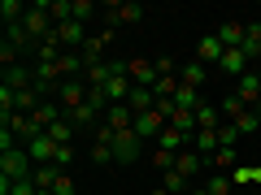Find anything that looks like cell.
Segmentation results:
<instances>
[{"label":"cell","instance_id":"1","mask_svg":"<svg viewBox=\"0 0 261 195\" xmlns=\"http://www.w3.org/2000/svg\"><path fill=\"white\" fill-rule=\"evenodd\" d=\"M144 148H148V143H144L135 130H118V135H113V165H135V160L144 156Z\"/></svg>","mask_w":261,"mask_h":195},{"label":"cell","instance_id":"2","mask_svg":"<svg viewBox=\"0 0 261 195\" xmlns=\"http://www.w3.org/2000/svg\"><path fill=\"white\" fill-rule=\"evenodd\" d=\"M144 5H135V0H109L105 5V22H109V30H118V26H126V22H144Z\"/></svg>","mask_w":261,"mask_h":195},{"label":"cell","instance_id":"3","mask_svg":"<svg viewBox=\"0 0 261 195\" xmlns=\"http://www.w3.org/2000/svg\"><path fill=\"white\" fill-rule=\"evenodd\" d=\"M31 174H35V160L27 156V148L0 152V178H9V182H18V178H31Z\"/></svg>","mask_w":261,"mask_h":195},{"label":"cell","instance_id":"4","mask_svg":"<svg viewBox=\"0 0 261 195\" xmlns=\"http://www.w3.org/2000/svg\"><path fill=\"white\" fill-rule=\"evenodd\" d=\"M166 126H170L166 113H161V109H148V113H135V126H130V130H135L144 143H157V135H161Z\"/></svg>","mask_w":261,"mask_h":195},{"label":"cell","instance_id":"5","mask_svg":"<svg viewBox=\"0 0 261 195\" xmlns=\"http://www.w3.org/2000/svg\"><path fill=\"white\" fill-rule=\"evenodd\" d=\"M87 91H92V87H87L83 78H65V83L57 87V104L70 113V109H79V104H87Z\"/></svg>","mask_w":261,"mask_h":195},{"label":"cell","instance_id":"6","mask_svg":"<svg viewBox=\"0 0 261 195\" xmlns=\"http://www.w3.org/2000/svg\"><path fill=\"white\" fill-rule=\"evenodd\" d=\"M126 78L130 83H140V87H157V61H144V56H130L126 61Z\"/></svg>","mask_w":261,"mask_h":195},{"label":"cell","instance_id":"7","mask_svg":"<svg viewBox=\"0 0 261 195\" xmlns=\"http://www.w3.org/2000/svg\"><path fill=\"white\" fill-rule=\"evenodd\" d=\"M57 35H61L65 52H74V48L83 52V44L92 39V35H87V26H83V22H61V26H57Z\"/></svg>","mask_w":261,"mask_h":195},{"label":"cell","instance_id":"8","mask_svg":"<svg viewBox=\"0 0 261 195\" xmlns=\"http://www.w3.org/2000/svg\"><path fill=\"white\" fill-rule=\"evenodd\" d=\"M248 56H244L240 52V48H226V56H222V65H218V74H226V78H231V83H235V78H244V74H248Z\"/></svg>","mask_w":261,"mask_h":195},{"label":"cell","instance_id":"9","mask_svg":"<svg viewBox=\"0 0 261 195\" xmlns=\"http://www.w3.org/2000/svg\"><path fill=\"white\" fill-rule=\"evenodd\" d=\"M222 56H226V48H222L218 35H205L200 44H196V61L200 65H222Z\"/></svg>","mask_w":261,"mask_h":195},{"label":"cell","instance_id":"10","mask_svg":"<svg viewBox=\"0 0 261 195\" xmlns=\"http://www.w3.org/2000/svg\"><path fill=\"white\" fill-rule=\"evenodd\" d=\"M57 152H61V143H53L48 135H39L35 143H27V156L35 160V165H53V160H57Z\"/></svg>","mask_w":261,"mask_h":195},{"label":"cell","instance_id":"11","mask_svg":"<svg viewBox=\"0 0 261 195\" xmlns=\"http://www.w3.org/2000/svg\"><path fill=\"white\" fill-rule=\"evenodd\" d=\"M218 39H222V48H240L244 44V35H248V22H240V18H226L222 26L214 30Z\"/></svg>","mask_w":261,"mask_h":195},{"label":"cell","instance_id":"12","mask_svg":"<svg viewBox=\"0 0 261 195\" xmlns=\"http://www.w3.org/2000/svg\"><path fill=\"white\" fill-rule=\"evenodd\" d=\"M235 95H240V100L248 104V109L261 100V74H257V70H248L244 78H235Z\"/></svg>","mask_w":261,"mask_h":195},{"label":"cell","instance_id":"13","mask_svg":"<svg viewBox=\"0 0 261 195\" xmlns=\"http://www.w3.org/2000/svg\"><path fill=\"white\" fill-rule=\"evenodd\" d=\"M152 148H161V152H174V156H178V152H187V148H192V139H187L183 130L166 126V130L157 135V143H152Z\"/></svg>","mask_w":261,"mask_h":195},{"label":"cell","instance_id":"14","mask_svg":"<svg viewBox=\"0 0 261 195\" xmlns=\"http://www.w3.org/2000/svg\"><path fill=\"white\" fill-rule=\"evenodd\" d=\"M205 165H209V160L200 156V152H192V148H187V152H178V156H174V169H178V174L187 178V182H192V178L200 174V169H205Z\"/></svg>","mask_w":261,"mask_h":195},{"label":"cell","instance_id":"15","mask_svg":"<svg viewBox=\"0 0 261 195\" xmlns=\"http://www.w3.org/2000/svg\"><path fill=\"white\" fill-rule=\"evenodd\" d=\"M0 83H5V87H13V91H27V87H35V70H27V65H9Z\"/></svg>","mask_w":261,"mask_h":195},{"label":"cell","instance_id":"16","mask_svg":"<svg viewBox=\"0 0 261 195\" xmlns=\"http://www.w3.org/2000/svg\"><path fill=\"white\" fill-rule=\"evenodd\" d=\"M126 104H130L135 113H148V109H157V91H152V87L130 83V95H126Z\"/></svg>","mask_w":261,"mask_h":195},{"label":"cell","instance_id":"17","mask_svg":"<svg viewBox=\"0 0 261 195\" xmlns=\"http://www.w3.org/2000/svg\"><path fill=\"white\" fill-rule=\"evenodd\" d=\"M100 91H105V100H109V104H126V95H130V78H126V74H113L109 83L100 87Z\"/></svg>","mask_w":261,"mask_h":195},{"label":"cell","instance_id":"18","mask_svg":"<svg viewBox=\"0 0 261 195\" xmlns=\"http://www.w3.org/2000/svg\"><path fill=\"white\" fill-rule=\"evenodd\" d=\"M187 191H192V182H187V178L178 174V169H166V174H161L157 195H187Z\"/></svg>","mask_w":261,"mask_h":195},{"label":"cell","instance_id":"19","mask_svg":"<svg viewBox=\"0 0 261 195\" xmlns=\"http://www.w3.org/2000/svg\"><path fill=\"white\" fill-rule=\"evenodd\" d=\"M109 39H113V30H100V35H92V39L83 44V61H87V65L105 61V48H109Z\"/></svg>","mask_w":261,"mask_h":195},{"label":"cell","instance_id":"20","mask_svg":"<svg viewBox=\"0 0 261 195\" xmlns=\"http://www.w3.org/2000/svg\"><path fill=\"white\" fill-rule=\"evenodd\" d=\"M5 44H9V48H18V52H35V39L27 35V26H22V22L5 26Z\"/></svg>","mask_w":261,"mask_h":195},{"label":"cell","instance_id":"21","mask_svg":"<svg viewBox=\"0 0 261 195\" xmlns=\"http://www.w3.org/2000/svg\"><path fill=\"white\" fill-rule=\"evenodd\" d=\"M105 121H109L113 130H130V126H135V109H130V104H109Z\"/></svg>","mask_w":261,"mask_h":195},{"label":"cell","instance_id":"22","mask_svg":"<svg viewBox=\"0 0 261 195\" xmlns=\"http://www.w3.org/2000/svg\"><path fill=\"white\" fill-rule=\"evenodd\" d=\"M222 126V109H218V104H200V109H196V130H218Z\"/></svg>","mask_w":261,"mask_h":195},{"label":"cell","instance_id":"23","mask_svg":"<svg viewBox=\"0 0 261 195\" xmlns=\"http://www.w3.org/2000/svg\"><path fill=\"white\" fill-rule=\"evenodd\" d=\"M178 78H183L187 87H196V91H200V87H205V78H209V65H200V61L192 56V61L183 65V74H178Z\"/></svg>","mask_w":261,"mask_h":195},{"label":"cell","instance_id":"24","mask_svg":"<svg viewBox=\"0 0 261 195\" xmlns=\"http://www.w3.org/2000/svg\"><path fill=\"white\" fill-rule=\"evenodd\" d=\"M192 152H200V156H214V152H218V130H196V135H192Z\"/></svg>","mask_w":261,"mask_h":195},{"label":"cell","instance_id":"25","mask_svg":"<svg viewBox=\"0 0 261 195\" xmlns=\"http://www.w3.org/2000/svg\"><path fill=\"white\" fill-rule=\"evenodd\" d=\"M209 160H214V174H235V169H240V165H235V160H240V152H235V148H218Z\"/></svg>","mask_w":261,"mask_h":195},{"label":"cell","instance_id":"26","mask_svg":"<svg viewBox=\"0 0 261 195\" xmlns=\"http://www.w3.org/2000/svg\"><path fill=\"white\" fill-rule=\"evenodd\" d=\"M240 52L248 56V61H257V56H261V22H248V35H244Z\"/></svg>","mask_w":261,"mask_h":195},{"label":"cell","instance_id":"27","mask_svg":"<svg viewBox=\"0 0 261 195\" xmlns=\"http://www.w3.org/2000/svg\"><path fill=\"white\" fill-rule=\"evenodd\" d=\"M61 174H65L61 165H35V186H39V191H53Z\"/></svg>","mask_w":261,"mask_h":195},{"label":"cell","instance_id":"28","mask_svg":"<svg viewBox=\"0 0 261 195\" xmlns=\"http://www.w3.org/2000/svg\"><path fill=\"white\" fill-rule=\"evenodd\" d=\"M31 5H22V0H0V18H5V26H13V22L27 18Z\"/></svg>","mask_w":261,"mask_h":195},{"label":"cell","instance_id":"29","mask_svg":"<svg viewBox=\"0 0 261 195\" xmlns=\"http://www.w3.org/2000/svg\"><path fill=\"white\" fill-rule=\"evenodd\" d=\"M74 135H79V130L70 126V121H65V117L48 126V139H53V143H61V148H65V143H74Z\"/></svg>","mask_w":261,"mask_h":195},{"label":"cell","instance_id":"30","mask_svg":"<svg viewBox=\"0 0 261 195\" xmlns=\"http://www.w3.org/2000/svg\"><path fill=\"white\" fill-rule=\"evenodd\" d=\"M231 126H235V130H240V135H257V130H261V117H257V113H252V109H244V113H240V117H235V121H231Z\"/></svg>","mask_w":261,"mask_h":195},{"label":"cell","instance_id":"31","mask_svg":"<svg viewBox=\"0 0 261 195\" xmlns=\"http://www.w3.org/2000/svg\"><path fill=\"white\" fill-rule=\"evenodd\" d=\"M231 186H235V178H231V174H209L205 191H209V195H231Z\"/></svg>","mask_w":261,"mask_h":195},{"label":"cell","instance_id":"32","mask_svg":"<svg viewBox=\"0 0 261 195\" xmlns=\"http://www.w3.org/2000/svg\"><path fill=\"white\" fill-rule=\"evenodd\" d=\"M100 9H105V5H96V0H74V22H83V26H87Z\"/></svg>","mask_w":261,"mask_h":195},{"label":"cell","instance_id":"33","mask_svg":"<svg viewBox=\"0 0 261 195\" xmlns=\"http://www.w3.org/2000/svg\"><path fill=\"white\" fill-rule=\"evenodd\" d=\"M87 160H92V165H113V148L109 143H92V148H87Z\"/></svg>","mask_w":261,"mask_h":195},{"label":"cell","instance_id":"34","mask_svg":"<svg viewBox=\"0 0 261 195\" xmlns=\"http://www.w3.org/2000/svg\"><path fill=\"white\" fill-rule=\"evenodd\" d=\"M218 109H222V121H235V117H240V113H244V109H248V104H244V100H240V95H235V91H231V95H226V100H222V104H218Z\"/></svg>","mask_w":261,"mask_h":195},{"label":"cell","instance_id":"35","mask_svg":"<svg viewBox=\"0 0 261 195\" xmlns=\"http://www.w3.org/2000/svg\"><path fill=\"white\" fill-rule=\"evenodd\" d=\"M240 139H244V135L231 126V121H222V126H218V148H235Z\"/></svg>","mask_w":261,"mask_h":195},{"label":"cell","instance_id":"36","mask_svg":"<svg viewBox=\"0 0 261 195\" xmlns=\"http://www.w3.org/2000/svg\"><path fill=\"white\" fill-rule=\"evenodd\" d=\"M148 160L161 169V174H166V169H174V152H161V148H152V152H148Z\"/></svg>","mask_w":261,"mask_h":195},{"label":"cell","instance_id":"37","mask_svg":"<svg viewBox=\"0 0 261 195\" xmlns=\"http://www.w3.org/2000/svg\"><path fill=\"white\" fill-rule=\"evenodd\" d=\"M53 195H79V191H74V178L61 174V178H57V186H53Z\"/></svg>","mask_w":261,"mask_h":195},{"label":"cell","instance_id":"38","mask_svg":"<svg viewBox=\"0 0 261 195\" xmlns=\"http://www.w3.org/2000/svg\"><path fill=\"white\" fill-rule=\"evenodd\" d=\"M74 156H79V152H74V143H65V148L57 152V160H53V165H61V169H70V160H74Z\"/></svg>","mask_w":261,"mask_h":195},{"label":"cell","instance_id":"39","mask_svg":"<svg viewBox=\"0 0 261 195\" xmlns=\"http://www.w3.org/2000/svg\"><path fill=\"white\" fill-rule=\"evenodd\" d=\"M0 65H5V70H9V65H18V48L0 44Z\"/></svg>","mask_w":261,"mask_h":195},{"label":"cell","instance_id":"40","mask_svg":"<svg viewBox=\"0 0 261 195\" xmlns=\"http://www.w3.org/2000/svg\"><path fill=\"white\" fill-rule=\"evenodd\" d=\"M157 74H161V78L174 74V56H157Z\"/></svg>","mask_w":261,"mask_h":195},{"label":"cell","instance_id":"41","mask_svg":"<svg viewBox=\"0 0 261 195\" xmlns=\"http://www.w3.org/2000/svg\"><path fill=\"white\" fill-rule=\"evenodd\" d=\"M187 195H209V191H205V186H192V191H187Z\"/></svg>","mask_w":261,"mask_h":195},{"label":"cell","instance_id":"42","mask_svg":"<svg viewBox=\"0 0 261 195\" xmlns=\"http://www.w3.org/2000/svg\"><path fill=\"white\" fill-rule=\"evenodd\" d=\"M252 113H257V117H261V100H257V104H252Z\"/></svg>","mask_w":261,"mask_h":195}]
</instances>
